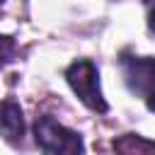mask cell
I'll use <instances>...</instances> for the list:
<instances>
[{
    "instance_id": "1",
    "label": "cell",
    "mask_w": 155,
    "mask_h": 155,
    "mask_svg": "<svg viewBox=\"0 0 155 155\" xmlns=\"http://www.w3.org/2000/svg\"><path fill=\"white\" fill-rule=\"evenodd\" d=\"M65 80L85 107H90L92 111H99V114H104L109 109L104 102V94L99 90V70L90 58H78L75 63H70V68L65 70Z\"/></svg>"
},
{
    "instance_id": "2",
    "label": "cell",
    "mask_w": 155,
    "mask_h": 155,
    "mask_svg": "<svg viewBox=\"0 0 155 155\" xmlns=\"http://www.w3.org/2000/svg\"><path fill=\"white\" fill-rule=\"evenodd\" d=\"M34 136H36V145L46 153H80L82 150L80 133L65 128L53 116H39L34 124Z\"/></svg>"
},
{
    "instance_id": "3",
    "label": "cell",
    "mask_w": 155,
    "mask_h": 155,
    "mask_svg": "<svg viewBox=\"0 0 155 155\" xmlns=\"http://www.w3.org/2000/svg\"><path fill=\"white\" fill-rule=\"evenodd\" d=\"M121 65L131 90L143 94L148 102V109L155 111V58L133 56V58H124Z\"/></svg>"
},
{
    "instance_id": "4",
    "label": "cell",
    "mask_w": 155,
    "mask_h": 155,
    "mask_svg": "<svg viewBox=\"0 0 155 155\" xmlns=\"http://www.w3.org/2000/svg\"><path fill=\"white\" fill-rule=\"evenodd\" d=\"M0 133L5 140L17 143L24 136V116H22V107L15 99H5L0 107Z\"/></svg>"
},
{
    "instance_id": "5",
    "label": "cell",
    "mask_w": 155,
    "mask_h": 155,
    "mask_svg": "<svg viewBox=\"0 0 155 155\" xmlns=\"http://www.w3.org/2000/svg\"><path fill=\"white\" fill-rule=\"evenodd\" d=\"M114 148L121 150V153H153L155 150V143L153 140H143L140 136H121L119 140H114Z\"/></svg>"
},
{
    "instance_id": "6",
    "label": "cell",
    "mask_w": 155,
    "mask_h": 155,
    "mask_svg": "<svg viewBox=\"0 0 155 155\" xmlns=\"http://www.w3.org/2000/svg\"><path fill=\"white\" fill-rule=\"evenodd\" d=\"M15 51H17L15 39H12V36H2V34H0V68L15 58Z\"/></svg>"
},
{
    "instance_id": "7",
    "label": "cell",
    "mask_w": 155,
    "mask_h": 155,
    "mask_svg": "<svg viewBox=\"0 0 155 155\" xmlns=\"http://www.w3.org/2000/svg\"><path fill=\"white\" fill-rule=\"evenodd\" d=\"M148 24H150V29L155 31V7L150 10V17H148Z\"/></svg>"
},
{
    "instance_id": "8",
    "label": "cell",
    "mask_w": 155,
    "mask_h": 155,
    "mask_svg": "<svg viewBox=\"0 0 155 155\" xmlns=\"http://www.w3.org/2000/svg\"><path fill=\"white\" fill-rule=\"evenodd\" d=\"M0 2H5V0H0Z\"/></svg>"
}]
</instances>
